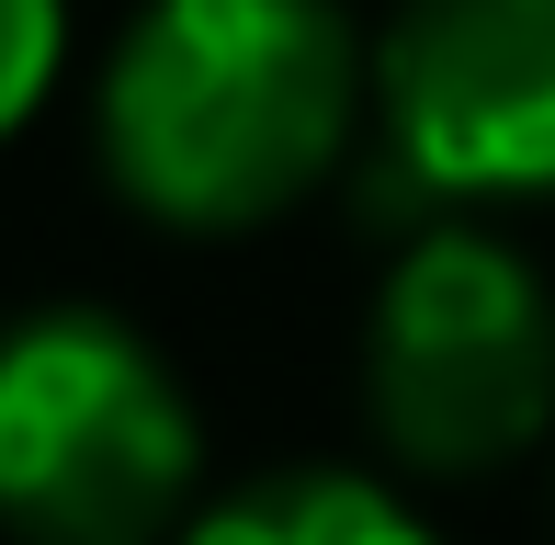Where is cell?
Returning <instances> with one entry per match:
<instances>
[{
    "mask_svg": "<svg viewBox=\"0 0 555 545\" xmlns=\"http://www.w3.org/2000/svg\"><path fill=\"white\" fill-rule=\"evenodd\" d=\"M363 103L330 0H147L103 58V170L147 228L238 239L330 182Z\"/></svg>",
    "mask_w": 555,
    "mask_h": 545,
    "instance_id": "obj_1",
    "label": "cell"
},
{
    "mask_svg": "<svg viewBox=\"0 0 555 545\" xmlns=\"http://www.w3.org/2000/svg\"><path fill=\"white\" fill-rule=\"evenodd\" d=\"M205 489V420L103 307H35L0 353V511L23 545H170Z\"/></svg>",
    "mask_w": 555,
    "mask_h": 545,
    "instance_id": "obj_2",
    "label": "cell"
},
{
    "mask_svg": "<svg viewBox=\"0 0 555 545\" xmlns=\"http://www.w3.org/2000/svg\"><path fill=\"white\" fill-rule=\"evenodd\" d=\"M363 409L409 478H499L555 420V295L476 216L420 228L363 318Z\"/></svg>",
    "mask_w": 555,
    "mask_h": 545,
    "instance_id": "obj_3",
    "label": "cell"
},
{
    "mask_svg": "<svg viewBox=\"0 0 555 545\" xmlns=\"http://www.w3.org/2000/svg\"><path fill=\"white\" fill-rule=\"evenodd\" d=\"M555 193V0H409L374 46L363 216L397 239Z\"/></svg>",
    "mask_w": 555,
    "mask_h": 545,
    "instance_id": "obj_4",
    "label": "cell"
},
{
    "mask_svg": "<svg viewBox=\"0 0 555 545\" xmlns=\"http://www.w3.org/2000/svg\"><path fill=\"white\" fill-rule=\"evenodd\" d=\"M182 545H442L386 478L351 466H272L182 523Z\"/></svg>",
    "mask_w": 555,
    "mask_h": 545,
    "instance_id": "obj_5",
    "label": "cell"
},
{
    "mask_svg": "<svg viewBox=\"0 0 555 545\" xmlns=\"http://www.w3.org/2000/svg\"><path fill=\"white\" fill-rule=\"evenodd\" d=\"M68 58V0H0V126H35Z\"/></svg>",
    "mask_w": 555,
    "mask_h": 545,
    "instance_id": "obj_6",
    "label": "cell"
}]
</instances>
